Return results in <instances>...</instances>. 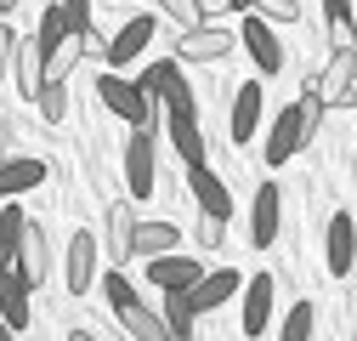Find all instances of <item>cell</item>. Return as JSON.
<instances>
[{
	"label": "cell",
	"instance_id": "1",
	"mask_svg": "<svg viewBox=\"0 0 357 341\" xmlns=\"http://www.w3.org/2000/svg\"><path fill=\"white\" fill-rule=\"evenodd\" d=\"M97 97H102V108H108V114H119V119L130 125V131H142V125L153 131V114H159V103L142 92L137 80H125V74H102V80H97Z\"/></svg>",
	"mask_w": 357,
	"mask_h": 341
},
{
	"label": "cell",
	"instance_id": "2",
	"mask_svg": "<svg viewBox=\"0 0 357 341\" xmlns=\"http://www.w3.org/2000/svg\"><path fill=\"white\" fill-rule=\"evenodd\" d=\"M312 92L324 97V108H351L357 103V52H329L324 74H312Z\"/></svg>",
	"mask_w": 357,
	"mask_h": 341
},
{
	"label": "cell",
	"instance_id": "3",
	"mask_svg": "<svg viewBox=\"0 0 357 341\" xmlns=\"http://www.w3.org/2000/svg\"><path fill=\"white\" fill-rule=\"evenodd\" d=\"M221 57H233V29L199 23L176 34V63H221Z\"/></svg>",
	"mask_w": 357,
	"mask_h": 341
},
{
	"label": "cell",
	"instance_id": "4",
	"mask_svg": "<svg viewBox=\"0 0 357 341\" xmlns=\"http://www.w3.org/2000/svg\"><path fill=\"white\" fill-rule=\"evenodd\" d=\"M102 250H108L114 268H125L130 256H137V205L114 199V205L102 210Z\"/></svg>",
	"mask_w": 357,
	"mask_h": 341
},
{
	"label": "cell",
	"instance_id": "5",
	"mask_svg": "<svg viewBox=\"0 0 357 341\" xmlns=\"http://www.w3.org/2000/svg\"><path fill=\"white\" fill-rule=\"evenodd\" d=\"M125 188L137 199H148L159 188V159H153V131H148V125L130 131V143H125Z\"/></svg>",
	"mask_w": 357,
	"mask_h": 341
},
{
	"label": "cell",
	"instance_id": "6",
	"mask_svg": "<svg viewBox=\"0 0 357 341\" xmlns=\"http://www.w3.org/2000/svg\"><path fill=\"white\" fill-rule=\"evenodd\" d=\"M63 284H68V296H91V284H97V233H91V228H79V233L68 239Z\"/></svg>",
	"mask_w": 357,
	"mask_h": 341
},
{
	"label": "cell",
	"instance_id": "7",
	"mask_svg": "<svg viewBox=\"0 0 357 341\" xmlns=\"http://www.w3.org/2000/svg\"><path fill=\"white\" fill-rule=\"evenodd\" d=\"M238 290H244V279H238L233 268H204L199 284L188 290V307H193V313H215V307H227Z\"/></svg>",
	"mask_w": 357,
	"mask_h": 341
},
{
	"label": "cell",
	"instance_id": "8",
	"mask_svg": "<svg viewBox=\"0 0 357 341\" xmlns=\"http://www.w3.org/2000/svg\"><path fill=\"white\" fill-rule=\"evenodd\" d=\"M188 188H193V199H199V217H215V222L233 217V188L221 182L210 165H188Z\"/></svg>",
	"mask_w": 357,
	"mask_h": 341
},
{
	"label": "cell",
	"instance_id": "9",
	"mask_svg": "<svg viewBox=\"0 0 357 341\" xmlns=\"http://www.w3.org/2000/svg\"><path fill=\"white\" fill-rule=\"evenodd\" d=\"M204 273V262H193V256L182 250H170V256H153V262H142V279L159 284V290H193Z\"/></svg>",
	"mask_w": 357,
	"mask_h": 341
},
{
	"label": "cell",
	"instance_id": "10",
	"mask_svg": "<svg viewBox=\"0 0 357 341\" xmlns=\"http://www.w3.org/2000/svg\"><path fill=\"white\" fill-rule=\"evenodd\" d=\"M261 114H266V97H261V85H255V80L233 85V114H227V131H233V148L255 137V125H261Z\"/></svg>",
	"mask_w": 357,
	"mask_h": 341
},
{
	"label": "cell",
	"instance_id": "11",
	"mask_svg": "<svg viewBox=\"0 0 357 341\" xmlns=\"http://www.w3.org/2000/svg\"><path fill=\"white\" fill-rule=\"evenodd\" d=\"M17 273L29 279V290L52 279V245H46V228L23 222V239H17Z\"/></svg>",
	"mask_w": 357,
	"mask_h": 341
},
{
	"label": "cell",
	"instance_id": "12",
	"mask_svg": "<svg viewBox=\"0 0 357 341\" xmlns=\"http://www.w3.org/2000/svg\"><path fill=\"white\" fill-rule=\"evenodd\" d=\"M244 335H266L273 330V273H250L244 279Z\"/></svg>",
	"mask_w": 357,
	"mask_h": 341
},
{
	"label": "cell",
	"instance_id": "13",
	"mask_svg": "<svg viewBox=\"0 0 357 341\" xmlns=\"http://www.w3.org/2000/svg\"><path fill=\"white\" fill-rule=\"evenodd\" d=\"M301 148H306V131H301V114H295V108H278V119H273V131H266V148H261V154H266V165L278 170V165H284V159H295Z\"/></svg>",
	"mask_w": 357,
	"mask_h": 341
},
{
	"label": "cell",
	"instance_id": "14",
	"mask_svg": "<svg viewBox=\"0 0 357 341\" xmlns=\"http://www.w3.org/2000/svg\"><path fill=\"white\" fill-rule=\"evenodd\" d=\"M278 217H284V199H278V182H261L255 205H250V245L266 250L278 239Z\"/></svg>",
	"mask_w": 357,
	"mask_h": 341
},
{
	"label": "cell",
	"instance_id": "15",
	"mask_svg": "<svg viewBox=\"0 0 357 341\" xmlns=\"http://www.w3.org/2000/svg\"><path fill=\"white\" fill-rule=\"evenodd\" d=\"M238 46L255 57L261 74H278V68H284V46H278V34H273V23H266V17H250V23H244Z\"/></svg>",
	"mask_w": 357,
	"mask_h": 341
},
{
	"label": "cell",
	"instance_id": "16",
	"mask_svg": "<svg viewBox=\"0 0 357 341\" xmlns=\"http://www.w3.org/2000/svg\"><path fill=\"white\" fill-rule=\"evenodd\" d=\"M148 40H153V17L142 12V17H130L114 40H108V46H102V57L114 63V68H130V63H137L142 52H148Z\"/></svg>",
	"mask_w": 357,
	"mask_h": 341
},
{
	"label": "cell",
	"instance_id": "17",
	"mask_svg": "<svg viewBox=\"0 0 357 341\" xmlns=\"http://www.w3.org/2000/svg\"><path fill=\"white\" fill-rule=\"evenodd\" d=\"M324 262H329L335 279H346V273L357 268V250H351V210L329 217V228H324Z\"/></svg>",
	"mask_w": 357,
	"mask_h": 341
},
{
	"label": "cell",
	"instance_id": "18",
	"mask_svg": "<svg viewBox=\"0 0 357 341\" xmlns=\"http://www.w3.org/2000/svg\"><path fill=\"white\" fill-rule=\"evenodd\" d=\"M12 80H17V92H23V97H40V85H46V46H40V40H23V34H17Z\"/></svg>",
	"mask_w": 357,
	"mask_h": 341
},
{
	"label": "cell",
	"instance_id": "19",
	"mask_svg": "<svg viewBox=\"0 0 357 341\" xmlns=\"http://www.w3.org/2000/svg\"><path fill=\"white\" fill-rule=\"evenodd\" d=\"M46 182V165L40 159H29V154H6L0 159V199H17V194H29V188H40Z\"/></svg>",
	"mask_w": 357,
	"mask_h": 341
},
{
	"label": "cell",
	"instance_id": "20",
	"mask_svg": "<svg viewBox=\"0 0 357 341\" xmlns=\"http://www.w3.org/2000/svg\"><path fill=\"white\" fill-rule=\"evenodd\" d=\"M0 319L12 330H29V279L17 268H0Z\"/></svg>",
	"mask_w": 357,
	"mask_h": 341
},
{
	"label": "cell",
	"instance_id": "21",
	"mask_svg": "<svg viewBox=\"0 0 357 341\" xmlns=\"http://www.w3.org/2000/svg\"><path fill=\"white\" fill-rule=\"evenodd\" d=\"M137 85H142V92H148L153 103H170L176 92H188V80H182V63H176V57H159V63H148Z\"/></svg>",
	"mask_w": 357,
	"mask_h": 341
},
{
	"label": "cell",
	"instance_id": "22",
	"mask_svg": "<svg viewBox=\"0 0 357 341\" xmlns=\"http://www.w3.org/2000/svg\"><path fill=\"white\" fill-rule=\"evenodd\" d=\"M176 245H182V228H176V222H137V256H142V262L170 256Z\"/></svg>",
	"mask_w": 357,
	"mask_h": 341
},
{
	"label": "cell",
	"instance_id": "23",
	"mask_svg": "<svg viewBox=\"0 0 357 341\" xmlns=\"http://www.w3.org/2000/svg\"><path fill=\"white\" fill-rule=\"evenodd\" d=\"M114 319L125 324V335H130V341H165V335H170V330H165V319H159L153 307H142V302H130V307H119Z\"/></svg>",
	"mask_w": 357,
	"mask_h": 341
},
{
	"label": "cell",
	"instance_id": "24",
	"mask_svg": "<svg viewBox=\"0 0 357 341\" xmlns=\"http://www.w3.org/2000/svg\"><path fill=\"white\" fill-rule=\"evenodd\" d=\"M79 57H85V34H68V40H57V46L46 52V80L68 85V74L79 68Z\"/></svg>",
	"mask_w": 357,
	"mask_h": 341
},
{
	"label": "cell",
	"instance_id": "25",
	"mask_svg": "<svg viewBox=\"0 0 357 341\" xmlns=\"http://www.w3.org/2000/svg\"><path fill=\"white\" fill-rule=\"evenodd\" d=\"M6 210H0V268H17V239H23V205L17 199H0Z\"/></svg>",
	"mask_w": 357,
	"mask_h": 341
},
{
	"label": "cell",
	"instance_id": "26",
	"mask_svg": "<svg viewBox=\"0 0 357 341\" xmlns=\"http://www.w3.org/2000/svg\"><path fill=\"white\" fill-rule=\"evenodd\" d=\"M159 319H165V330L170 335H188L193 330V307H188V290H165V307H159Z\"/></svg>",
	"mask_w": 357,
	"mask_h": 341
},
{
	"label": "cell",
	"instance_id": "27",
	"mask_svg": "<svg viewBox=\"0 0 357 341\" xmlns=\"http://www.w3.org/2000/svg\"><path fill=\"white\" fill-rule=\"evenodd\" d=\"M34 108H40V119H46V125H57V119L68 114V85L46 80V85H40V97H34Z\"/></svg>",
	"mask_w": 357,
	"mask_h": 341
},
{
	"label": "cell",
	"instance_id": "28",
	"mask_svg": "<svg viewBox=\"0 0 357 341\" xmlns=\"http://www.w3.org/2000/svg\"><path fill=\"white\" fill-rule=\"evenodd\" d=\"M312 302H295L289 313H284V324H278V341H312Z\"/></svg>",
	"mask_w": 357,
	"mask_h": 341
},
{
	"label": "cell",
	"instance_id": "29",
	"mask_svg": "<svg viewBox=\"0 0 357 341\" xmlns=\"http://www.w3.org/2000/svg\"><path fill=\"white\" fill-rule=\"evenodd\" d=\"M295 114H301V131H306V143H312V137H318V125H324V97L312 92V80H306V92H301Z\"/></svg>",
	"mask_w": 357,
	"mask_h": 341
},
{
	"label": "cell",
	"instance_id": "30",
	"mask_svg": "<svg viewBox=\"0 0 357 341\" xmlns=\"http://www.w3.org/2000/svg\"><path fill=\"white\" fill-rule=\"evenodd\" d=\"M34 40H40L46 52L57 46V40H68V17H63V0H57V6H46V12H40V34H34Z\"/></svg>",
	"mask_w": 357,
	"mask_h": 341
},
{
	"label": "cell",
	"instance_id": "31",
	"mask_svg": "<svg viewBox=\"0 0 357 341\" xmlns=\"http://www.w3.org/2000/svg\"><path fill=\"white\" fill-rule=\"evenodd\" d=\"M102 296H108V307L119 313V307H130V302H137V284H130V279L114 268V273H102Z\"/></svg>",
	"mask_w": 357,
	"mask_h": 341
},
{
	"label": "cell",
	"instance_id": "32",
	"mask_svg": "<svg viewBox=\"0 0 357 341\" xmlns=\"http://www.w3.org/2000/svg\"><path fill=\"white\" fill-rule=\"evenodd\" d=\"M159 12L176 23V29H199L204 23V12H199V0H159Z\"/></svg>",
	"mask_w": 357,
	"mask_h": 341
},
{
	"label": "cell",
	"instance_id": "33",
	"mask_svg": "<svg viewBox=\"0 0 357 341\" xmlns=\"http://www.w3.org/2000/svg\"><path fill=\"white\" fill-rule=\"evenodd\" d=\"M266 23H301V0H250Z\"/></svg>",
	"mask_w": 357,
	"mask_h": 341
},
{
	"label": "cell",
	"instance_id": "34",
	"mask_svg": "<svg viewBox=\"0 0 357 341\" xmlns=\"http://www.w3.org/2000/svg\"><path fill=\"white\" fill-rule=\"evenodd\" d=\"M193 239H199L204 250H215L221 239H227V222H215V217H199V228H193Z\"/></svg>",
	"mask_w": 357,
	"mask_h": 341
},
{
	"label": "cell",
	"instance_id": "35",
	"mask_svg": "<svg viewBox=\"0 0 357 341\" xmlns=\"http://www.w3.org/2000/svg\"><path fill=\"white\" fill-rule=\"evenodd\" d=\"M12 52H17V34H12V23H0V85L12 74Z\"/></svg>",
	"mask_w": 357,
	"mask_h": 341
},
{
	"label": "cell",
	"instance_id": "36",
	"mask_svg": "<svg viewBox=\"0 0 357 341\" xmlns=\"http://www.w3.org/2000/svg\"><path fill=\"white\" fill-rule=\"evenodd\" d=\"M329 46H335V52H357V34H351V17L329 23Z\"/></svg>",
	"mask_w": 357,
	"mask_h": 341
},
{
	"label": "cell",
	"instance_id": "37",
	"mask_svg": "<svg viewBox=\"0 0 357 341\" xmlns=\"http://www.w3.org/2000/svg\"><path fill=\"white\" fill-rule=\"evenodd\" d=\"M324 17H329V23H340V17H351V0H324Z\"/></svg>",
	"mask_w": 357,
	"mask_h": 341
},
{
	"label": "cell",
	"instance_id": "38",
	"mask_svg": "<svg viewBox=\"0 0 357 341\" xmlns=\"http://www.w3.org/2000/svg\"><path fill=\"white\" fill-rule=\"evenodd\" d=\"M0 341H17V330H12V324H6V319H0Z\"/></svg>",
	"mask_w": 357,
	"mask_h": 341
},
{
	"label": "cell",
	"instance_id": "39",
	"mask_svg": "<svg viewBox=\"0 0 357 341\" xmlns=\"http://www.w3.org/2000/svg\"><path fill=\"white\" fill-rule=\"evenodd\" d=\"M68 341H97V335L91 330H68Z\"/></svg>",
	"mask_w": 357,
	"mask_h": 341
},
{
	"label": "cell",
	"instance_id": "40",
	"mask_svg": "<svg viewBox=\"0 0 357 341\" xmlns=\"http://www.w3.org/2000/svg\"><path fill=\"white\" fill-rule=\"evenodd\" d=\"M6 137H12V125H0V159H6Z\"/></svg>",
	"mask_w": 357,
	"mask_h": 341
},
{
	"label": "cell",
	"instance_id": "41",
	"mask_svg": "<svg viewBox=\"0 0 357 341\" xmlns=\"http://www.w3.org/2000/svg\"><path fill=\"white\" fill-rule=\"evenodd\" d=\"M351 250H357V210H351Z\"/></svg>",
	"mask_w": 357,
	"mask_h": 341
},
{
	"label": "cell",
	"instance_id": "42",
	"mask_svg": "<svg viewBox=\"0 0 357 341\" xmlns=\"http://www.w3.org/2000/svg\"><path fill=\"white\" fill-rule=\"evenodd\" d=\"M165 341H193V330H188V335H165Z\"/></svg>",
	"mask_w": 357,
	"mask_h": 341
}]
</instances>
